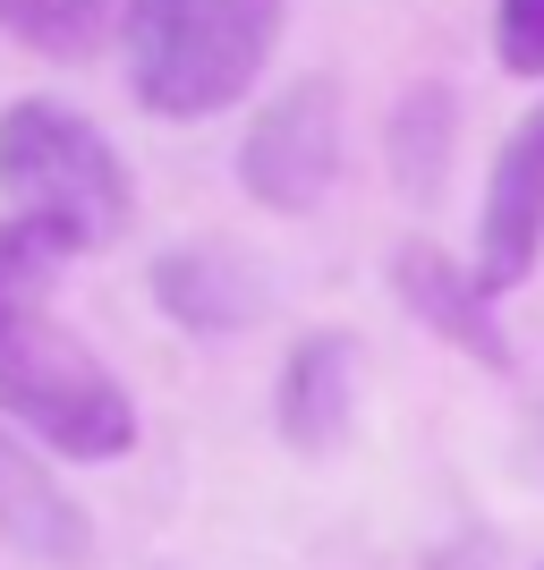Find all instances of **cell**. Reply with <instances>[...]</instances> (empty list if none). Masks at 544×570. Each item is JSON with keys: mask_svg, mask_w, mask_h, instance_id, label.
Wrapping results in <instances>:
<instances>
[{"mask_svg": "<svg viewBox=\"0 0 544 570\" xmlns=\"http://www.w3.org/2000/svg\"><path fill=\"white\" fill-rule=\"evenodd\" d=\"M494 51L511 77H544V0H494Z\"/></svg>", "mask_w": 544, "mask_h": 570, "instance_id": "12", "label": "cell"}, {"mask_svg": "<svg viewBox=\"0 0 544 570\" xmlns=\"http://www.w3.org/2000/svg\"><path fill=\"white\" fill-rule=\"evenodd\" d=\"M60 264V238H43L34 222H0V417H18L60 460H119L137 443V401L51 315Z\"/></svg>", "mask_w": 544, "mask_h": 570, "instance_id": "1", "label": "cell"}, {"mask_svg": "<svg viewBox=\"0 0 544 570\" xmlns=\"http://www.w3.org/2000/svg\"><path fill=\"white\" fill-rule=\"evenodd\" d=\"M154 298L170 324L188 333H247L256 315V273L238 264V247H170L154 264Z\"/></svg>", "mask_w": 544, "mask_h": 570, "instance_id": "9", "label": "cell"}, {"mask_svg": "<svg viewBox=\"0 0 544 570\" xmlns=\"http://www.w3.org/2000/svg\"><path fill=\"white\" fill-rule=\"evenodd\" d=\"M536 452H544V401H536Z\"/></svg>", "mask_w": 544, "mask_h": 570, "instance_id": "13", "label": "cell"}, {"mask_svg": "<svg viewBox=\"0 0 544 570\" xmlns=\"http://www.w3.org/2000/svg\"><path fill=\"white\" fill-rule=\"evenodd\" d=\"M392 289H400V307L417 315V324H434V333L451 341V350H468L476 366H511V341H502L494 324V289L476 282V264L443 256L434 238H408V247H392Z\"/></svg>", "mask_w": 544, "mask_h": 570, "instance_id": "6", "label": "cell"}, {"mask_svg": "<svg viewBox=\"0 0 544 570\" xmlns=\"http://www.w3.org/2000/svg\"><path fill=\"white\" fill-rule=\"evenodd\" d=\"M536 247H544V102L494 154V179H485V205H476V282L520 289Z\"/></svg>", "mask_w": 544, "mask_h": 570, "instance_id": "5", "label": "cell"}, {"mask_svg": "<svg viewBox=\"0 0 544 570\" xmlns=\"http://www.w3.org/2000/svg\"><path fill=\"white\" fill-rule=\"evenodd\" d=\"M111 18L128 26V0H0V35L34 60H86L111 35Z\"/></svg>", "mask_w": 544, "mask_h": 570, "instance_id": "10", "label": "cell"}, {"mask_svg": "<svg viewBox=\"0 0 544 570\" xmlns=\"http://www.w3.org/2000/svg\"><path fill=\"white\" fill-rule=\"evenodd\" d=\"M340 170V86L332 77H289L238 137V188L264 214H315Z\"/></svg>", "mask_w": 544, "mask_h": 570, "instance_id": "4", "label": "cell"}, {"mask_svg": "<svg viewBox=\"0 0 544 570\" xmlns=\"http://www.w3.org/2000/svg\"><path fill=\"white\" fill-rule=\"evenodd\" d=\"M443 154H451V95L443 86H417L392 119V170H400L408 196H434L443 188Z\"/></svg>", "mask_w": 544, "mask_h": 570, "instance_id": "11", "label": "cell"}, {"mask_svg": "<svg viewBox=\"0 0 544 570\" xmlns=\"http://www.w3.org/2000/svg\"><path fill=\"white\" fill-rule=\"evenodd\" d=\"M349 383H357V341L349 333H307L281 357V392H273V426L289 452H332L349 426Z\"/></svg>", "mask_w": 544, "mask_h": 570, "instance_id": "7", "label": "cell"}, {"mask_svg": "<svg viewBox=\"0 0 544 570\" xmlns=\"http://www.w3.org/2000/svg\"><path fill=\"white\" fill-rule=\"evenodd\" d=\"M0 546L26 553V562H77L86 553V511L9 426H0Z\"/></svg>", "mask_w": 544, "mask_h": 570, "instance_id": "8", "label": "cell"}, {"mask_svg": "<svg viewBox=\"0 0 544 570\" xmlns=\"http://www.w3.org/2000/svg\"><path fill=\"white\" fill-rule=\"evenodd\" d=\"M289 0H128V95L154 119H214L247 102L281 43Z\"/></svg>", "mask_w": 544, "mask_h": 570, "instance_id": "3", "label": "cell"}, {"mask_svg": "<svg viewBox=\"0 0 544 570\" xmlns=\"http://www.w3.org/2000/svg\"><path fill=\"white\" fill-rule=\"evenodd\" d=\"M0 188L9 222H34L69 256H95L137 222V179L111 154V137L51 95H18L0 111Z\"/></svg>", "mask_w": 544, "mask_h": 570, "instance_id": "2", "label": "cell"}]
</instances>
